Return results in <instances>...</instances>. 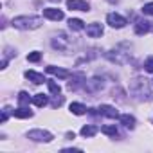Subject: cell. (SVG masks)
<instances>
[{"label":"cell","mask_w":153,"mask_h":153,"mask_svg":"<svg viewBox=\"0 0 153 153\" xmlns=\"http://www.w3.org/2000/svg\"><path fill=\"white\" fill-rule=\"evenodd\" d=\"M40 25H42L40 16H16V18H13V27L22 29V31H33V29H38Z\"/></svg>","instance_id":"6da1fadb"},{"label":"cell","mask_w":153,"mask_h":153,"mask_svg":"<svg viewBox=\"0 0 153 153\" xmlns=\"http://www.w3.org/2000/svg\"><path fill=\"white\" fill-rule=\"evenodd\" d=\"M27 137L31 140H36V142H51L52 140V133L47 130H31L27 133Z\"/></svg>","instance_id":"7a4b0ae2"},{"label":"cell","mask_w":153,"mask_h":153,"mask_svg":"<svg viewBox=\"0 0 153 153\" xmlns=\"http://www.w3.org/2000/svg\"><path fill=\"white\" fill-rule=\"evenodd\" d=\"M106 22H108V25L114 27V29H123V27L128 24L126 18H123V16L117 15V13H110V15L106 16Z\"/></svg>","instance_id":"3957f363"},{"label":"cell","mask_w":153,"mask_h":153,"mask_svg":"<svg viewBox=\"0 0 153 153\" xmlns=\"http://www.w3.org/2000/svg\"><path fill=\"white\" fill-rule=\"evenodd\" d=\"M43 16L45 18H49V20H54V22H59V20H63V11L61 9H56V7H47V9H43Z\"/></svg>","instance_id":"277c9868"},{"label":"cell","mask_w":153,"mask_h":153,"mask_svg":"<svg viewBox=\"0 0 153 153\" xmlns=\"http://www.w3.org/2000/svg\"><path fill=\"white\" fill-rule=\"evenodd\" d=\"M67 7L74 9V11H88V2L85 0H67Z\"/></svg>","instance_id":"5b68a950"},{"label":"cell","mask_w":153,"mask_h":153,"mask_svg":"<svg viewBox=\"0 0 153 153\" xmlns=\"http://www.w3.org/2000/svg\"><path fill=\"white\" fill-rule=\"evenodd\" d=\"M87 34L90 38H99L103 34V25L101 24H88L87 25Z\"/></svg>","instance_id":"8992f818"},{"label":"cell","mask_w":153,"mask_h":153,"mask_svg":"<svg viewBox=\"0 0 153 153\" xmlns=\"http://www.w3.org/2000/svg\"><path fill=\"white\" fill-rule=\"evenodd\" d=\"M99 114H101V115H106V117H110V119H117V117H119V112H117L114 106H110V105H101V106H99Z\"/></svg>","instance_id":"52a82bcc"},{"label":"cell","mask_w":153,"mask_h":153,"mask_svg":"<svg viewBox=\"0 0 153 153\" xmlns=\"http://www.w3.org/2000/svg\"><path fill=\"white\" fill-rule=\"evenodd\" d=\"M47 72L49 74H54V76H58V78H61V79H67V78H70V72L68 70H63V68H59V67H47Z\"/></svg>","instance_id":"ba28073f"},{"label":"cell","mask_w":153,"mask_h":153,"mask_svg":"<svg viewBox=\"0 0 153 153\" xmlns=\"http://www.w3.org/2000/svg\"><path fill=\"white\" fill-rule=\"evenodd\" d=\"M25 78H27V79H31L34 85H40V83L47 81V79L43 78V74H38V72H34V70H27V72H25Z\"/></svg>","instance_id":"9c48e42d"},{"label":"cell","mask_w":153,"mask_h":153,"mask_svg":"<svg viewBox=\"0 0 153 153\" xmlns=\"http://www.w3.org/2000/svg\"><path fill=\"white\" fill-rule=\"evenodd\" d=\"M149 29H151V25H149V22H146V20H139V22L135 24V34H146Z\"/></svg>","instance_id":"30bf717a"},{"label":"cell","mask_w":153,"mask_h":153,"mask_svg":"<svg viewBox=\"0 0 153 153\" xmlns=\"http://www.w3.org/2000/svg\"><path fill=\"white\" fill-rule=\"evenodd\" d=\"M13 115L18 117V119H29V117H33V112L29 108H25V106H20V108L13 110Z\"/></svg>","instance_id":"8fae6325"},{"label":"cell","mask_w":153,"mask_h":153,"mask_svg":"<svg viewBox=\"0 0 153 153\" xmlns=\"http://www.w3.org/2000/svg\"><path fill=\"white\" fill-rule=\"evenodd\" d=\"M101 87H103V79H99V78H94V79H90V81L85 83V88H87L88 92H94V90H97V88H101Z\"/></svg>","instance_id":"7c38bea8"},{"label":"cell","mask_w":153,"mask_h":153,"mask_svg":"<svg viewBox=\"0 0 153 153\" xmlns=\"http://www.w3.org/2000/svg\"><path fill=\"white\" fill-rule=\"evenodd\" d=\"M119 121H121L126 128H130V130H133V128H135V117H133V115H130V114L119 115Z\"/></svg>","instance_id":"4fadbf2b"},{"label":"cell","mask_w":153,"mask_h":153,"mask_svg":"<svg viewBox=\"0 0 153 153\" xmlns=\"http://www.w3.org/2000/svg\"><path fill=\"white\" fill-rule=\"evenodd\" d=\"M68 27L74 29V31H83L85 29V22L79 20V18H70L68 20Z\"/></svg>","instance_id":"5bb4252c"},{"label":"cell","mask_w":153,"mask_h":153,"mask_svg":"<svg viewBox=\"0 0 153 153\" xmlns=\"http://www.w3.org/2000/svg\"><path fill=\"white\" fill-rule=\"evenodd\" d=\"M70 112H72L74 115H83V114L87 112V106L81 105V103H72V105H70Z\"/></svg>","instance_id":"9a60e30c"},{"label":"cell","mask_w":153,"mask_h":153,"mask_svg":"<svg viewBox=\"0 0 153 153\" xmlns=\"http://www.w3.org/2000/svg\"><path fill=\"white\" fill-rule=\"evenodd\" d=\"M33 103H34L36 106H40V108H42V106H45V105L49 103V97H47L45 94H36V96L33 97Z\"/></svg>","instance_id":"2e32d148"},{"label":"cell","mask_w":153,"mask_h":153,"mask_svg":"<svg viewBox=\"0 0 153 153\" xmlns=\"http://www.w3.org/2000/svg\"><path fill=\"white\" fill-rule=\"evenodd\" d=\"M101 131H103V133H106V135H110V137H117V135H119V131H117V126H115V124H105V126L101 128Z\"/></svg>","instance_id":"e0dca14e"},{"label":"cell","mask_w":153,"mask_h":153,"mask_svg":"<svg viewBox=\"0 0 153 153\" xmlns=\"http://www.w3.org/2000/svg\"><path fill=\"white\" fill-rule=\"evenodd\" d=\"M97 133V128L96 126H83L81 128V135L83 137H94Z\"/></svg>","instance_id":"ac0fdd59"},{"label":"cell","mask_w":153,"mask_h":153,"mask_svg":"<svg viewBox=\"0 0 153 153\" xmlns=\"http://www.w3.org/2000/svg\"><path fill=\"white\" fill-rule=\"evenodd\" d=\"M47 87H49V90L54 94V96H59V92H61V88H59V85L56 83V81H52V79H49L47 81Z\"/></svg>","instance_id":"d6986e66"},{"label":"cell","mask_w":153,"mask_h":153,"mask_svg":"<svg viewBox=\"0 0 153 153\" xmlns=\"http://www.w3.org/2000/svg\"><path fill=\"white\" fill-rule=\"evenodd\" d=\"M18 101H20L22 106L27 105V103H29V94H27V92H20V94H18Z\"/></svg>","instance_id":"ffe728a7"},{"label":"cell","mask_w":153,"mask_h":153,"mask_svg":"<svg viewBox=\"0 0 153 153\" xmlns=\"http://www.w3.org/2000/svg\"><path fill=\"white\" fill-rule=\"evenodd\" d=\"M142 13H144V15H151V16H153V2H149V4H144V7H142Z\"/></svg>","instance_id":"44dd1931"},{"label":"cell","mask_w":153,"mask_h":153,"mask_svg":"<svg viewBox=\"0 0 153 153\" xmlns=\"http://www.w3.org/2000/svg\"><path fill=\"white\" fill-rule=\"evenodd\" d=\"M40 58H42V54H40V52H31V54L27 56V59H29V61H33V63L40 61Z\"/></svg>","instance_id":"7402d4cb"},{"label":"cell","mask_w":153,"mask_h":153,"mask_svg":"<svg viewBox=\"0 0 153 153\" xmlns=\"http://www.w3.org/2000/svg\"><path fill=\"white\" fill-rule=\"evenodd\" d=\"M144 67H146V70H148V72H153V56L146 59V63H144Z\"/></svg>","instance_id":"603a6c76"},{"label":"cell","mask_w":153,"mask_h":153,"mask_svg":"<svg viewBox=\"0 0 153 153\" xmlns=\"http://www.w3.org/2000/svg\"><path fill=\"white\" fill-rule=\"evenodd\" d=\"M9 110H11V108H4V110H2V119H0V123H6V121H7V117H9Z\"/></svg>","instance_id":"cb8c5ba5"},{"label":"cell","mask_w":153,"mask_h":153,"mask_svg":"<svg viewBox=\"0 0 153 153\" xmlns=\"http://www.w3.org/2000/svg\"><path fill=\"white\" fill-rule=\"evenodd\" d=\"M108 2H112V4H114V2H117V0H108Z\"/></svg>","instance_id":"d4e9b609"}]
</instances>
